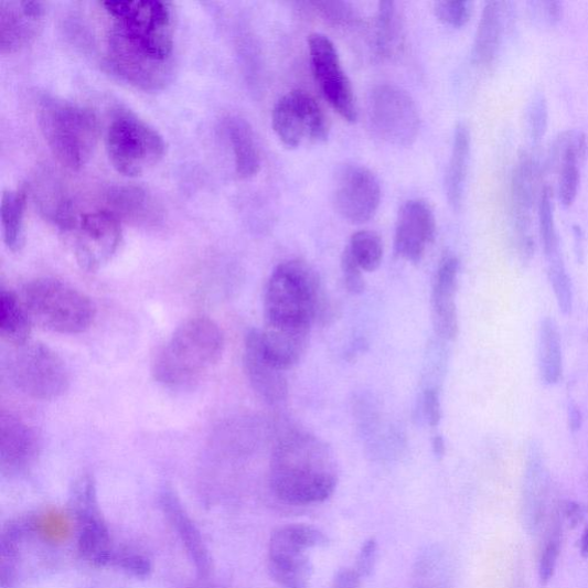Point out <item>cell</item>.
<instances>
[{
  "instance_id": "obj_24",
  "label": "cell",
  "mask_w": 588,
  "mask_h": 588,
  "mask_svg": "<svg viewBox=\"0 0 588 588\" xmlns=\"http://www.w3.org/2000/svg\"><path fill=\"white\" fill-rule=\"evenodd\" d=\"M471 153V135L466 124H459L455 131L450 162L445 178L447 201L455 211L462 206Z\"/></svg>"
},
{
  "instance_id": "obj_38",
  "label": "cell",
  "mask_w": 588,
  "mask_h": 588,
  "mask_svg": "<svg viewBox=\"0 0 588 588\" xmlns=\"http://www.w3.org/2000/svg\"><path fill=\"white\" fill-rule=\"evenodd\" d=\"M108 567L120 569L137 578H146L152 571L150 559L145 554L132 550L116 549Z\"/></svg>"
},
{
  "instance_id": "obj_13",
  "label": "cell",
  "mask_w": 588,
  "mask_h": 588,
  "mask_svg": "<svg viewBox=\"0 0 588 588\" xmlns=\"http://www.w3.org/2000/svg\"><path fill=\"white\" fill-rule=\"evenodd\" d=\"M121 222L108 210L79 215L74 250L82 269L97 271L117 254L122 240Z\"/></svg>"
},
{
  "instance_id": "obj_11",
  "label": "cell",
  "mask_w": 588,
  "mask_h": 588,
  "mask_svg": "<svg viewBox=\"0 0 588 588\" xmlns=\"http://www.w3.org/2000/svg\"><path fill=\"white\" fill-rule=\"evenodd\" d=\"M73 509L78 527L79 555L92 566H109L115 548L111 547L109 530L99 509L97 490L90 474H84L74 485Z\"/></svg>"
},
{
  "instance_id": "obj_43",
  "label": "cell",
  "mask_w": 588,
  "mask_h": 588,
  "mask_svg": "<svg viewBox=\"0 0 588 588\" xmlns=\"http://www.w3.org/2000/svg\"><path fill=\"white\" fill-rule=\"evenodd\" d=\"M341 266L348 291L352 295H360L365 291L366 284L365 278H363V270L354 261L348 248L343 252Z\"/></svg>"
},
{
  "instance_id": "obj_17",
  "label": "cell",
  "mask_w": 588,
  "mask_h": 588,
  "mask_svg": "<svg viewBox=\"0 0 588 588\" xmlns=\"http://www.w3.org/2000/svg\"><path fill=\"white\" fill-rule=\"evenodd\" d=\"M41 440L36 430L23 419L2 413L0 417V468L9 478L25 472L36 462Z\"/></svg>"
},
{
  "instance_id": "obj_35",
  "label": "cell",
  "mask_w": 588,
  "mask_h": 588,
  "mask_svg": "<svg viewBox=\"0 0 588 588\" xmlns=\"http://www.w3.org/2000/svg\"><path fill=\"white\" fill-rule=\"evenodd\" d=\"M346 248L363 271H376L382 265L384 246L382 238L374 232L360 231L353 234Z\"/></svg>"
},
{
  "instance_id": "obj_29",
  "label": "cell",
  "mask_w": 588,
  "mask_h": 588,
  "mask_svg": "<svg viewBox=\"0 0 588 588\" xmlns=\"http://www.w3.org/2000/svg\"><path fill=\"white\" fill-rule=\"evenodd\" d=\"M35 531L36 520L33 518L13 521L4 527L2 539H0V571H2L3 588L14 585L22 542L25 536Z\"/></svg>"
},
{
  "instance_id": "obj_9",
  "label": "cell",
  "mask_w": 588,
  "mask_h": 588,
  "mask_svg": "<svg viewBox=\"0 0 588 588\" xmlns=\"http://www.w3.org/2000/svg\"><path fill=\"white\" fill-rule=\"evenodd\" d=\"M271 122L279 141L289 149L303 143H323L330 132L322 106L310 93L300 89L290 92L275 104Z\"/></svg>"
},
{
  "instance_id": "obj_3",
  "label": "cell",
  "mask_w": 588,
  "mask_h": 588,
  "mask_svg": "<svg viewBox=\"0 0 588 588\" xmlns=\"http://www.w3.org/2000/svg\"><path fill=\"white\" fill-rule=\"evenodd\" d=\"M223 349L224 335L216 322L205 317L190 319L158 353L152 374L164 387H188L216 365Z\"/></svg>"
},
{
  "instance_id": "obj_36",
  "label": "cell",
  "mask_w": 588,
  "mask_h": 588,
  "mask_svg": "<svg viewBox=\"0 0 588 588\" xmlns=\"http://www.w3.org/2000/svg\"><path fill=\"white\" fill-rule=\"evenodd\" d=\"M537 211L539 234L546 261L562 258L554 217L553 191L548 185H545L539 192Z\"/></svg>"
},
{
  "instance_id": "obj_42",
  "label": "cell",
  "mask_w": 588,
  "mask_h": 588,
  "mask_svg": "<svg viewBox=\"0 0 588 588\" xmlns=\"http://www.w3.org/2000/svg\"><path fill=\"white\" fill-rule=\"evenodd\" d=\"M559 546H562V541H559L558 532L556 531L549 536L539 558V578L545 585L550 581L555 574Z\"/></svg>"
},
{
  "instance_id": "obj_34",
  "label": "cell",
  "mask_w": 588,
  "mask_h": 588,
  "mask_svg": "<svg viewBox=\"0 0 588 588\" xmlns=\"http://www.w3.org/2000/svg\"><path fill=\"white\" fill-rule=\"evenodd\" d=\"M539 370L548 385L556 384L563 375V344L556 322L546 318L539 333Z\"/></svg>"
},
{
  "instance_id": "obj_16",
  "label": "cell",
  "mask_w": 588,
  "mask_h": 588,
  "mask_svg": "<svg viewBox=\"0 0 588 588\" xmlns=\"http://www.w3.org/2000/svg\"><path fill=\"white\" fill-rule=\"evenodd\" d=\"M436 216L431 206L423 200L409 201L399 211L395 246L399 257L418 264L436 237Z\"/></svg>"
},
{
  "instance_id": "obj_12",
  "label": "cell",
  "mask_w": 588,
  "mask_h": 588,
  "mask_svg": "<svg viewBox=\"0 0 588 588\" xmlns=\"http://www.w3.org/2000/svg\"><path fill=\"white\" fill-rule=\"evenodd\" d=\"M313 75L319 87L338 114L348 122L357 120V108L351 81L344 72L338 49L323 34L308 39Z\"/></svg>"
},
{
  "instance_id": "obj_44",
  "label": "cell",
  "mask_w": 588,
  "mask_h": 588,
  "mask_svg": "<svg viewBox=\"0 0 588 588\" xmlns=\"http://www.w3.org/2000/svg\"><path fill=\"white\" fill-rule=\"evenodd\" d=\"M377 550L378 544L374 537L362 544L354 568L361 578H367L373 574L377 562Z\"/></svg>"
},
{
  "instance_id": "obj_49",
  "label": "cell",
  "mask_w": 588,
  "mask_h": 588,
  "mask_svg": "<svg viewBox=\"0 0 588 588\" xmlns=\"http://www.w3.org/2000/svg\"><path fill=\"white\" fill-rule=\"evenodd\" d=\"M581 413L577 406L569 408V425L573 431H578L581 427Z\"/></svg>"
},
{
  "instance_id": "obj_25",
  "label": "cell",
  "mask_w": 588,
  "mask_h": 588,
  "mask_svg": "<svg viewBox=\"0 0 588 588\" xmlns=\"http://www.w3.org/2000/svg\"><path fill=\"white\" fill-rule=\"evenodd\" d=\"M503 36V9L500 2H488L473 42V60L482 67H490L496 60Z\"/></svg>"
},
{
  "instance_id": "obj_32",
  "label": "cell",
  "mask_w": 588,
  "mask_h": 588,
  "mask_svg": "<svg viewBox=\"0 0 588 588\" xmlns=\"http://www.w3.org/2000/svg\"><path fill=\"white\" fill-rule=\"evenodd\" d=\"M404 44V25L397 3L381 2L376 21V47L383 57L397 55Z\"/></svg>"
},
{
  "instance_id": "obj_18",
  "label": "cell",
  "mask_w": 588,
  "mask_h": 588,
  "mask_svg": "<svg viewBox=\"0 0 588 588\" xmlns=\"http://www.w3.org/2000/svg\"><path fill=\"white\" fill-rule=\"evenodd\" d=\"M244 365L250 386L264 402L275 406L288 399L287 372L276 366L265 353L259 330H252L247 334Z\"/></svg>"
},
{
  "instance_id": "obj_39",
  "label": "cell",
  "mask_w": 588,
  "mask_h": 588,
  "mask_svg": "<svg viewBox=\"0 0 588 588\" xmlns=\"http://www.w3.org/2000/svg\"><path fill=\"white\" fill-rule=\"evenodd\" d=\"M324 20L338 25L355 24L359 20L353 8L343 2H312L308 3Z\"/></svg>"
},
{
  "instance_id": "obj_10",
  "label": "cell",
  "mask_w": 588,
  "mask_h": 588,
  "mask_svg": "<svg viewBox=\"0 0 588 588\" xmlns=\"http://www.w3.org/2000/svg\"><path fill=\"white\" fill-rule=\"evenodd\" d=\"M370 120L384 142L410 147L421 128V119L411 96L395 84H379L371 93Z\"/></svg>"
},
{
  "instance_id": "obj_7",
  "label": "cell",
  "mask_w": 588,
  "mask_h": 588,
  "mask_svg": "<svg viewBox=\"0 0 588 588\" xmlns=\"http://www.w3.org/2000/svg\"><path fill=\"white\" fill-rule=\"evenodd\" d=\"M106 149L116 170L129 178L143 175L164 156L163 137L149 124L128 114L108 127Z\"/></svg>"
},
{
  "instance_id": "obj_20",
  "label": "cell",
  "mask_w": 588,
  "mask_h": 588,
  "mask_svg": "<svg viewBox=\"0 0 588 588\" xmlns=\"http://www.w3.org/2000/svg\"><path fill=\"white\" fill-rule=\"evenodd\" d=\"M44 4L41 2H3L0 4V51L14 53L39 36Z\"/></svg>"
},
{
  "instance_id": "obj_8",
  "label": "cell",
  "mask_w": 588,
  "mask_h": 588,
  "mask_svg": "<svg viewBox=\"0 0 588 588\" xmlns=\"http://www.w3.org/2000/svg\"><path fill=\"white\" fill-rule=\"evenodd\" d=\"M10 376L22 394L43 402L61 398L71 385L65 361L43 344L18 348L10 362Z\"/></svg>"
},
{
  "instance_id": "obj_2",
  "label": "cell",
  "mask_w": 588,
  "mask_h": 588,
  "mask_svg": "<svg viewBox=\"0 0 588 588\" xmlns=\"http://www.w3.org/2000/svg\"><path fill=\"white\" fill-rule=\"evenodd\" d=\"M338 484V462L322 439L292 431L278 441L270 460L269 485L279 501L291 506L319 505Z\"/></svg>"
},
{
  "instance_id": "obj_51",
  "label": "cell",
  "mask_w": 588,
  "mask_h": 588,
  "mask_svg": "<svg viewBox=\"0 0 588 588\" xmlns=\"http://www.w3.org/2000/svg\"><path fill=\"white\" fill-rule=\"evenodd\" d=\"M580 554L582 557H588V525L585 527L580 541Z\"/></svg>"
},
{
  "instance_id": "obj_41",
  "label": "cell",
  "mask_w": 588,
  "mask_h": 588,
  "mask_svg": "<svg viewBox=\"0 0 588 588\" xmlns=\"http://www.w3.org/2000/svg\"><path fill=\"white\" fill-rule=\"evenodd\" d=\"M527 121L532 141L539 143L547 131L548 125V108L543 96H537L532 100Z\"/></svg>"
},
{
  "instance_id": "obj_6",
  "label": "cell",
  "mask_w": 588,
  "mask_h": 588,
  "mask_svg": "<svg viewBox=\"0 0 588 588\" xmlns=\"http://www.w3.org/2000/svg\"><path fill=\"white\" fill-rule=\"evenodd\" d=\"M22 302L33 323L63 334L87 331L96 318L92 299L58 279L40 278L28 285Z\"/></svg>"
},
{
  "instance_id": "obj_1",
  "label": "cell",
  "mask_w": 588,
  "mask_h": 588,
  "mask_svg": "<svg viewBox=\"0 0 588 588\" xmlns=\"http://www.w3.org/2000/svg\"><path fill=\"white\" fill-rule=\"evenodd\" d=\"M114 19L107 65L138 88L157 90L171 75L174 49L173 14L158 0L104 2Z\"/></svg>"
},
{
  "instance_id": "obj_33",
  "label": "cell",
  "mask_w": 588,
  "mask_h": 588,
  "mask_svg": "<svg viewBox=\"0 0 588 588\" xmlns=\"http://www.w3.org/2000/svg\"><path fill=\"white\" fill-rule=\"evenodd\" d=\"M108 203L110 206L108 211L120 220L141 223L153 217L154 209L150 195L136 186L117 188L109 192Z\"/></svg>"
},
{
  "instance_id": "obj_48",
  "label": "cell",
  "mask_w": 588,
  "mask_h": 588,
  "mask_svg": "<svg viewBox=\"0 0 588 588\" xmlns=\"http://www.w3.org/2000/svg\"><path fill=\"white\" fill-rule=\"evenodd\" d=\"M546 6V13H547V19L552 22V23H556L558 22L559 20H562L563 18V3H559V2H548L545 4Z\"/></svg>"
},
{
  "instance_id": "obj_21",
  "label": "cell",
  "mask_w": 588,
  "mask_h": 588,
  "mask_svg": "<svg viewBox=\"0 0 588 588\" xmlns=\"http://www.w3.org/2000/svg\"><path fill=\"white\" fill-rule=\"evenodd\" d=\"M460 263L453 255H446L437 269L432 290L435 327L442 339L455 341L459 333L457 293Z\"/></svg>"
},
{
  "instance_id": "obj_15",
  "label": "cell",
  "mask_w": 588,
  "mask_h": 588,
  "mask_svg": "<svg viewBox=\"0 0 588 588\" xmlns=\"http://www.w3.org/2000/svg\"><path fill=\"white\" fill-rule=\"evenodd\" d=\"M539 192L537 163L524 151L514 167L510 191L511 220L518 250L524 259H530L535 252L532 224Z\"/></svg>"
},
{
  "instance_id": "obj_27",
  "label": "cell",
  "mask_w": 588,
  "mask_h": 588,
  "mask_svg": "<svg viewBox=\"0 0 588 588\" xmlns=\"http://www.w3.org/2000/svg\"><path fill=\"white\" fill-rule=\"evenodd\" d=\"M228 133L238 177L244 180L255 178L260 172L261 156L254 129L246 120L232 118Z\"/></svg>"
},
{
  "instance_id": "obj_19",
  "label": "cell",
  "mask_w": 588,
  "mask_h": 588,
  "mask_svg": "<svg viewBox=\"0 0 588 588\" xmlns=\"http://www.w3.org/2000/svg\"><path fill=\"white\" fill-rule=\"evenodd\" d=\"M313 324L301 322H265L260 341L265 353L279 368L296 367L310 346Z\"/></svg>"
},
{
  "instance_id": "obj_52",
  "label": "cell",
  "mask_w": 588,
  "mask_h": 588,
  "mask_svg": "<svg viewBox=\"0 0 588 588\" xmlns=\"http://www.w3.org/2000/svg\"><path fill=\"white\" fill-rule=\"evenodd\" d=\"M185 588H218V587L206 580H201V581L191 584L186 586Z\"/></svg>"
},
{
  "instance_id": "obj_31",
  "label": "cell",
  "mask_w": 588,
  "mask_h": 588,
  "mask_svg": "<svg viewBox=\"0 0 588 588\" xmlns=\"http://www.w3.org/2000/svg\"><path fill=\"white\" fill-rule=\"evenodd\" d=\"M26 191L9 190L3 193L0 215H2L3 237L12 252H19L24 244V214Z\"/></svg>"
},
{
  "instance_id": "obj_45",
  "label": "cell",
  "mask_w": 588,
  "mask_h": 588,
  "mask_svg": "<svg viewBox=\"0 0 588 588\" xmlns=\"http://www.w3.org/2000/svg\"><path fill=\"white\" fill-rule=\"evenodd\" d=\"M424 411L428 424L437 427L441 419V404L438 392L435 388H428L424 396Z\"/></svg>"
},
{
  "instance_id": "obj_37",
  "label": "cell",
  "mask_w": 588,
  "mask_h": 588,
  "mask_svg": "<svg viewBox=\"0 0 588 588\" xmlns=\"http://www.w3.org/2000/svg\"><path fill=\"white\" fill-rule=\"evenodd\" d=\"M549 281L559 307L564 314L573 311L574 293L571 279L567 272L564 259L547 263Z\"/></svg>"
},
{
  "instance_id": "obj_30",
  "label": "cell",
  "mask_w": 588,
  "mask_h": 588,
  "mask_svg": "<svg viewBox=\"0 0 588 588\" xmlns=\"http://www.w3.org/2000/svg\"><path fill=\"white\" fill-rule=\"evenodd\" d=\"M268 571L272 580L284 588H310L313 566L308 554H268Z\"/></svg>"
},
{
  "instance_id": "obj_4",
  "label": "cell",
  "mask_w": 588,
  "mask_h": 588,
  "mask_svg": "<svg viewBox=\"0 0 588 588\" xmlns=\"http://www.w3.org/2000/svg\"><path fill=\"white\" fill-rule=\"evenodd\" d=\"M331 319V301L312 266L297 259L274 269L265 293V322L324 324Z\"/></svg>"
},
{
  "instance_id": "obj_40",
  "label": "cell",
  "mask_w": 588,
  "mask_h": 588,
  "mask_svg": "<svg viewBox=\"0 0 588 588\" xmlns=\"http://www.w3.org/2000/svg\"><path fill=\"white\" fill-rule=\"evenodd\" d=\"M435 15L445 24L461 28L472 15L470 2H437L434 7Z\"/></svg>"
},
{
  "instance_id": "obj_47",
  "label": "cell",
  "mask_w": 588,
  "mask_h": 588,
  "mask_svg": "<svg viewBox=\"0 0 588 588\" xmlns=\"http://www.w3.org/2000/svg\"><path fill=\"white\" fill-rule=\"evenodd\" d=\"M565 513L571 524L577 525L584 517V509L576 502H568Z\"/></svg>"
},
{
  "instance_id": "obj_5",
  "label": "cell",
  "mask_w": 588,
  "mask_h": 588,
  "mask_svg": "<svg viewBox=\"0 0 588 588\" xmlns=\"http://www.w3.org/2000/svg\"><path fill=\"white\" fill-rule=\"evenodd\" d=\"M38 119L51 153L67 170L79 171L90 161L100 132L98 117L92 108L45 98L40 104Z\"/></svg>"
},
{
  "instance_id": "obj_28",
  "label": "cell",
  "mask_w": 588,
  "mask_h": 588,
  "mask_svg": "<svg viewBox=\"0 0 588 588\" xmlns=\"http://www.w3.org/2000/svg\"><path fill=\"white\" fill-rule=\"evenodd\" d=\"M32 319L25 307L13 292L2 290L0 295V334L4 341L17 348L30 343Z\"/></svg>"
},
{
  "instance_id": "obj_23",
  "label": "cell",
  "mask_w": 588,
  "mask_h": 588,
  "mask_svg": "<svg viewBox=\"0 0 588 588\" xmlns=\"http://www.w3.org/2000/svg\"><path fill=\"white\" fill-rule=\"evenodd\" d=\"M160 507L182 542L192 564L200 576L207 577L212 570V559L197 525L182 505L181 500L170 489L160 495Z\"/></svg>"
},
{
  "instance_id": "obj_26",
  "label": "cell",
  "mask_w": 588,
  "mask_h": 588,
  "mask_svg": "<svg viewBox=\"0 0 588 588\" xmlns=\"http://www.w3.org/2000/svg\"><path fill=\"white\" fill-rule=\"evenodd\" d=\"M327 545L328 537L320 528L308 524H287L272 531L268 554L302 555Z\"/></svg>"
},
{
  "instance_id": "obj_46",
  "label": "cell",
  "mask_w": 588,
  "mask_h": 588,
  "mask_svg": "<svg viewBox=\"0 0 588 588\" xmlns=\"http://www.w3.org/2000/svg\"><path fill=\"white\" fill-rule=\"evenodd\" d=\"M361 579L355 569H342L334 576L331 588H360Z\"/></svg>"
},
{
  "instance_id": "obj_50",
  "label": "cell",
  "mask_w": 588,
  "mask_h": 588,
  "mask_svg": "<svg viewBox=\"0 0 588 588\" xmlns=\"http://www.w3.org/2000/svg\"><path fill=\"white\" fill-rule=\"evenodd\" d=\"M432 450L436 458H442L445 456L446 446L441 436H435L432 440Z\"/></svg>"
},
{
  "instance_id": "obj_22",
  "label": "cell",
  "mask_w": 588,
  "mask_h": 588,
  "mask_svg": "<svg viewBox=\"0 0 588 588\" xmlns=\"http://www.w3.org/2000/svg\"><path fill=\"white\" fill-rule=\"evenodd\" d=\"M588 151L587 136L578 130L559 135L554 146L557 163L558 201L566 209L574 205L580 185V164Z\"/></svg>"
},
{
  "instance_id": "obj_14",
  "label": "cell",
  "mask_w": 588,
  "mask_h": 588,
  "mask_svg": "<svg viewBox=\"0 0 588 588\" xmlns=\"http://www.w3.org/2000/svg\"><path fill=\"white\" fill-rule=\"evenodd\" d=\"M335 211L353 224L371 221L377 213L382 189L377 177L370 168L348 164L335 179L333 192Z\"/></svg>"
}]
</instances>
